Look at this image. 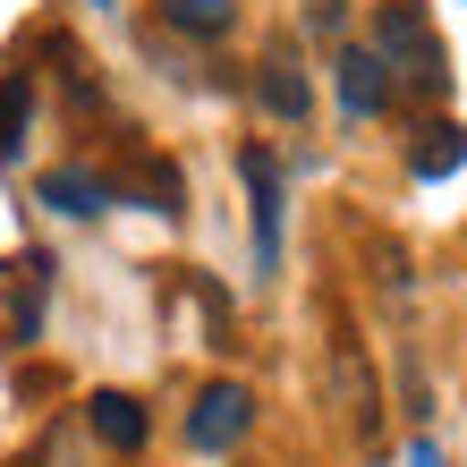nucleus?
Segmentation results:
<instances>
[{
  "mask_svg": "<svg viewBox=\"0 0 467 467\" xmlns=\"http://www.w3.org/2000/svg\"><path fill=\"white\" fill-rule=\"evenodd\" d=\"M374 51H382V68L400 77V86H417V94H442V43H433V26L425 9H408V0H382V17H374Z\"/></svg>",
  "mask_w": 467,
  "mask_h": 467,
  "instance_id": "f257e3e1",
  "label": "nucleus"
},
{
  "mask_svg": "<svg viewBox=\"0 0 467 467\" xmlns=\"http://www.w3.org/2000/svg\"><path fill=\"white\" fill-rule=\"evenodd\" d=\"M391 94H400V77L382 68V51H340V111L348 119L391 111Z\"/></svg>",
  "mask_w": 467,
  "mask_h": 467,
  "instance_id": "7ed1b4c3",
  "label": "nucleus"
},
{
  "mask_svg": "<svg viewBox=\"0 0 467 467\" xmlns=\"http://www.w3.org/2000/svg\"><path fill=\"white\" fill-rule=\"evenodd\" d=\"M246 425H255L246 382H204V391H196V417H187V442H196V451H230Z\"/></svg>",
  "mask_w": 467,
  "mask_h": 467,
  "instance_id": "f03ea898",
  "label": "nucleus"
},
{
  "mask_svg": "<svg viewBox=\"0 0 467 467\" xmlns=\"http://www.w3.org/2000/svg\"><path fill=\"white\" fill-rule=\"evenodd\" d=\"M408 467H442V451H433L425 433H417V442H408Z\"/></svg>",
  "mask_w": 467,
  "mask_h": 467,
  "instance_id": "f8f14e48",
  "label": "nucleus"
},
{
  "mask_svg": "<svg viewBox=\"0 0 467 467\" xmlns=\"http://www.w3.org/2000/svg\"><path fill=\"white\" fill-rule=\"evenodd\" d=\"M136 196H145L153 213H179L187 204V179L171 171V161H145V171H136Z\"/></svg>",
  "mask_w": 467,
  "mask_h": 467,
  "instance_id": "9b49d317",
  "label": "nucleus"
},
{
  "mask_svg": "<svg viewBox=\"0 0 467 467\" xmlns=\"http://www.w3.org/2000/svg\"><path fill=\"white\" fill-rule=\"evenodd\" d=\"M459 161H467V136H459L451 119H433V128H417V153H408V171H417V179H451Z\"/></svg>",
  "mask_w": 467,
  "mask_h": 467,
  "instance_id": "423d86ee",
  "label": "nucleus"
},
{
  "mask_svg": "<svg viewBox=\"0 0 467 467\" xmlns=\"http://www.w3.org/2000/svg\"><path fill=\"white\" fill-rule=\"evenodd\" d=\"M179 35H230V0H161Z\"/></svg>",
  "mask_w": 467,
  "mask_h": 467,
  "instance_id": "9d476101",
  "label": "nucleus"
},
{
  "mask_svg": "<svg viewBox=\"0 0 467 467\" xmlns=\"http://www.w3.org/2000/svg\"><path fill=\"white\" fill-rule=\"evenodd\" d=\"M255 94H264V111H281V119H306V77H297L289 60H264V77H255Z\"/></svg>",
  "mask_w": 467,
  "mask_h": 467,
  "instance_id": "6e6552de",
  "label": "nucleus"
},
{
  "mask_svg": "<svg viewBox=\"0 0 467 467\" xmlns=\"http://www.w3.org/2000/svg\"><path fill=\"white\" fill-rule=\"evenodd\" d=\"M246 187H255V255L281 264V171H272V153H238Z\"/></svg>",
  "mask_w": 467,
  "mask_h": 467,
  "instance_id": "20e7f679",
  "label": "nucleus"
},
{
  "mask_svg": "<svg viewBox=\"0 0 467 467\" xmlns=\"http://www.w3.org/2000/svg\"><path fill=\"white\" fill-rule=\"evenodd\" d=\"M86 425H94V433H102V442H111V451H136V442H145V408H136L128 391H94Z\"/></svg>",
  "mask_w": 467,
  "mask_h": 467,
  "instance_id": "39448f33",
  "label": "nucleus"
},
{
  "mask_svg": "<svg viewBox=\"0 0 467 467\" xmlns=\"http://www.w3.org/2000/svg\"><path fill=\"white\" fill-rule=\"evenodd\" d=\"M26 119H35V94H26V77H0V153L26 145Z\"/></svg>",
  "mask_w": 467,
  "mask_h": 467,
  "instance_id": "1a4fd4ad",
  "label": "nucleus"
},
{
  "mask_svg": "<svg viewBox=\"0 0 467 467\" xmlns=\"http://www.w3.org/2000/svg\"><path fill=\"white\" fill-rule=\"evenodd\" d=\"M43 204H60V213L86 222V213L111 204V179H94V171H51V179H43Z\"/></svg>",
  "mask_w": 467,
  "mask_h": 467,
  "instance_id": "0eeeda50",
  "label": "nucleus"
}]
</instances>
